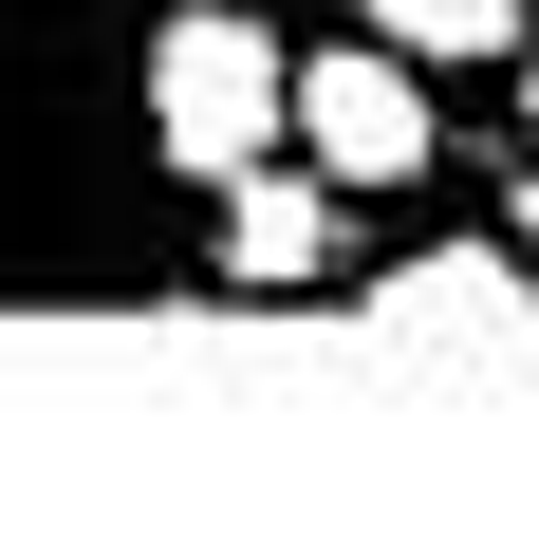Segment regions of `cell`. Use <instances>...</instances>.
Returning <instances> with one entry per match:
<instances>
[{
  "label": "cell",
  "instance_id": "cell-1",
  "mask_svg": "<svg viewBox=\"0 0 539 558\" xmlns=\"http://www.w3.org/2000/svg\"><path fill=\"white\" fill-rule=\"evenodd\" d=\"M298 131V57L242 20V0H186V20H149V168L168 186H223Z\"/></svg>",
  "mask_w": 539,
  "mask_h": 558
},
{
  "label": "cell",
  "instance_id": "cell-2",
  "mask_svg": "<svg viewBox=\"0 0 539 558\" xmlns=\"http://www.w3.org/2000/svg\"><path fill=\"white\" fill-rule=\"evenodd\" d=\"M298 149H317L335 186H428V149H446L428 57H409V38H335V57H298Z\"/></svg>",
  "mask_w": 539,
  "mask_h": 558
},
{
  "label": "cell",
  "instance_id": "cell-3",
  "mask_svg": "<svg viewBox=\"0 0 539 558\" xmlns=\"http://www.w3.org/2000/svg\"><path fill=\"white\" fill-rule=\"evenodd\" d=\"M335 205H354V186H335L317 149H298V168H280V149L223 168V279H242V299H298V279L335 260Z\"/></svg>",
  "mask_w": 539,
  "mask_h": 558
},
{
  "label": "cell",
  "instance_id": "cell-4",
  "mask_svg": "<svg viewBox=\"0 0 539 558\" xmlns=\"http://www.w3.org/2000/svg\"><path fill=\"white\" fill-rule=\"evenodd\" d=\"M372 336H539V242H520V260H502V242L391 260V279H372Z\"/></svg>",
  "mask_w": 539,
  "mask_h": 558
},
{
  "label": "cell",
  "instance_id": "cell-5",
  "mask_svg": "<svg viewBox=\"0 0 539 558\" xmlns=\"http://www.w3.org/2000/svg\"><path fill=\"white\" fill-rule=\"evenodd\" d=\"M372 38H409V57H520V0H372Z\"/></svg>",
  "mask_w": 539,
  "mask_h": 558
},
{
  "label": "cell",
  "instance_id": "cell-6",
  "mask_svg": "<svg viewBox=\"0 0 539 558\" xmlns=\"http://www.w3.org/2000/svg\"><path fill=\"white\" fill-rule=\"evenodd\" d=\"M520 131H539V57H520Z\"/></svg>",
  "mask_w": 539,
  "mask_h": 558
},
{
  "label": "cell",
  "instance_id": "cell-7",
  "mask_svg": "<svg viewBox=\"0 0 539 558\" xmlns=\"http://www.w3.org/2000/svg\"><path fill=\"white\" fill-rule=\"evenodd\" d=\"M520 242H539V186H520Z\"/></svg>",
  "mask_w": 539,
  "mask_h": 558
}]
</instances>
